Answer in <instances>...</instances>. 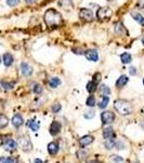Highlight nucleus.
Here are the masks:
<instances>
[{
  "instance_id": "obj_1",
  "label": "nucleus",
  "mask_w": 144,
  "mask_h": 163,
  "mask_svg": "<svg viewBox=\"0 0 144 163\" xmlns=\"http://www.w3.org/2000/svg\"><path fill=\"white\" fill-rule=\"evenodd\" d=\"M43 20H45V23L48 27L54 28L59 27L63 24V17L59 11H56L55 9H48L45 12L43 15Z\"/></svg>"
},
{
  "instance_id": "obj_2",
  "label": "nucleus",
  "mask_w": 144,
  "mask_h": 163,
  "mask_svg": "<svg viewBox=\"0 0 144 163\" xmlns=\"http://www.w3.org/2000/svg\"><path fill=\"white\" fill-rule=\"evenodd\" d=\"M114 108L120 115H129L133 112V107H132L131 102L124 100V99H119V100L115 101Z\"/></svg>"
},
{
  "instance_id": "obj_3",
  "label": "nucleus",
  "mask_w": 144,
  "mask_h": 163,
  "mask_svg": "<svg viewBox=\"0 0 144 163\" xmlns=\"http://www.w3.org/2000/svg\"><path fill=\"white\" fill-rule=\"evenodd\" d=\"M113 15V11L108 7H103V8H100L97 12V17L99 21H107L111 19V16Z\"/></svg>"
},
{
  "instance_id": "obj_4",
  "label": "nucleus",
  "mask_w": 144,
  "mask_h": 163,
  "mask_svg": "<svg viewBox=\"0 0 144 163\" xmlns=\"http://www.w3.org/2000/svg\"><path fill=\"white\" fill-rule=\"evenodd\" d=\"M79 17L84 22H92L94 20V14L91 9L88 8H82L79 11Z\"/></svg>"
},
{
  "instance_id": "obj_5",
  "label": "nucleus",
  "mask_w": 144,
  "mask_h": 163,
  "mask_svg": "<svg viewBox=\"0 0 144 163\" xmlns=\"http://www.w3.org/2000/svg\"><path fill=\"white\" fill-rule=\"evenodd\" d=\"M17 144H19L20 148H21L23 151H29V150H32V148H33L30 139L27 137V136H22V137H20L19 140H17Z\"/></svg>"
},
{
  "instance_id": "obj_6",
  "label": "nucleus",
  "mask_w": 144,
  "mask_h": 163,
  "mask_svg": "<svg viewBox=\"0 0 144 163\" xmlns=\"http://www.w3.org/2000/svg\"><path fill=\"white\" fill-rule=\"evenodd\" d=\"M101 120H102V124L103 125H107L111 123L114 122L115 120V114L112 111H104L101 114Z\"/></svg>"
},
{
  "instance_id": "obj_7",
  "label": "nucleus",
  "mask_w": 144,
  "mask_h": 163,
  "mask_svg": "<svg viewBox=\"0 0 144 163\" xmlns=\"http://www.w3.org/2000/svg\"><path fill=\"white\" fill-rule=\"evenodd\" d=\"M20 69H21V73L23 74L25 77H29L34 73V69L32 65H29L27 62H22L20 64Z\"/></svg>"
},
{
  "instance_id": "obj_8",
  "label": "nucleus",
  "mask_w": 144,
  "mask_h": 163,
  "mask_svg": "<svg viewBox=\"0 0 144 163\" xmlns=\"http://www.w3.org/2000/svg\"><path fill=\"white\" fill-rule=\"evenodd\" d=\"M2 145H3L4 149L7 151H14L17 148V144L12 139V138H4L2 140Z\"/></svg>"
},
{
  "instance_id": "obj_9",
  "label": "nucleus",
  "mask_w": 144,
  "mask_h": 163,
  "mask_svg": "<svg viewBox=\"0 0 144 163\" xmlns=\"http://www.w3.org/2000/svg\"><path fill=\"white\" fill-rule=\"evenodd\" d=\"M85 57L88 61H91V62H97L99 60V54L95 49H89L85 52Z\"/></svg>"
},
{
  "instance_id": "obj_10",
  "label": "nucleus",
  "mask_w": 144,
  "mask_h": 163,
  "mask_svg": "<svg viewBox=\"0 0 144 163\" xmlns=\"http://www.w3.org/2000/svg\"><path fill=\"white\" fill-rule=\"evenodd\" d=\"M49 132H50V134H51L52 136L58 135V134L61 132V124H60V122H58V121H53V122L51 123V125H50Z\"/></svg>"
},
{
  "instance_id": "obj_11",
  "label": "nucleus",
  "mask_w": 144,
  "mask_h": 163,
  "mask_svg": "<svg viewBox=\"0 0 144 163\" xmlns=\"http://www.w3.org/2000/svg\"><path fill=\"white\" fill-rule=\"evenodd\" d=\"M2 62H3L4 67L9 68L13 64V62H14V58H13V56L10 54V52H6V54L2 56Z\"/></svg>"
},
{
  "instance_id": "obj_12",
  "label": "nucleus",
  "mask_w": 144,
  "mask_h": 163,
  "mask_svg": "<svg viewBox=\"0 0 144 163\" xmlns=\"http://www.w3.org/2000/svg\"><path fill=\"white\" fill-rule=\"evenodd\" d=\"M115 34L123 36V35H128V30H126V27L124 26V24L121 22L115 24Z\"/></svg>"
},
{
  "instance_id": "obj_13",
  "label": "nucleus",
  "mask_w": 144,
  "mask_h": 163,
  "mask_svg": "<svg viewBox=\"0 0 144 163\" xmlns=\"http://www.w3.org/2000/svg\"><path fill=\"white\" fill-rule=\"evenodd\" d=\"M58 6L63 8L64 10H72L74 8L73 0H59Z\"/></svg>"
},
{
  "instance_id": "obj_14",
  "label": "nucleus",
  "mask_w": 144,
  "mask_h": 163,
  "mask_svg": "<svg viewBox=\"0 0 144 163\" xmlns=\"http://www.w3.org/2000/svg\"><path fill=\"white\" fill-rule=\"evenodd\" d=\"M23 118H22L21 114H15L14 116L12 118V124L14 127H16V128H19L20 126H22L23 125Z\"/></svg>"
},
{
  "instance_id": "obj_15",
  "label": "nucleus",
  "mask_w": 144,
  "mask_h": 163,
  "mask_svg": "<svg viewBox=\"0 0 144 163\" xmlns=\"http://www.w3.org/2000/svg\"><path fill=\"white\" fill-rule=\"evenodd\" d=\"M94 140V138L92 137V136H89V135H87V136H84V137H81L79 139V144H80V146L81 147H86V146H88V145H90L91 142Z\"/></svg>"
},
{
  "instance_id": "obj_16",
  "label": "nucleus",
  "mask_w": 144,
  "mask_h": 163,
  "mask_svg": "<svg viewBox=\"0 0 144 163\" xmlns=\"http://www.w3.org/2000/svg\"><path fill=\"white\" fill-rule=\"evenodd\" d=\"M103 137L104 139H113L115 137V133L114 129L112 127H106L103 131Z\"/></svg>"
},
{
  "instance_id": "obj_17",
  "label": "nucleus",
  "mask_w": 144,
  "mask_h": 163,
  "mask_svg": "<svg viewBox=\"0 0 144 163\" xmlns=\"http://www.w3.org/2000/svg\"><path fill=\"white\" fill-rule=\"evenodd\" d=\"M131 16L133 17V20L136 22H138L140 25H142L144 26V16L141 13H139V12H134V11H132L131 12Z\"/></svg>"
},
{
  "instance_id": "obj_18",
  "label": "nucleus",
  "mask_w": 144,
  "mask_h": 163,
  "mask_svg": "<svg viewBox=\"0 0 144 163\" xmlns=\"http://www.w3.org/2000/svg\"><path fill=\"white\" fill-rule=\"evenodd\" d=\"M129 82V78H128V76H126V75H121L120 77L117 80L116 82V87L117 88H123L124 86L126 85V84Z\"/></svg>"
},
{
  "instance_id": "obj_19",
  "label": "nucleus",
  "mask_w": 144,
  "mask_h": 163,
  "mask_svg": "<svg viewBox=\"0 0 144 163\" xmlns=\"http://www.w3.org/2000/svg\"><path fill=\"white\" fill-rule=\"evenodd\" d=\"M120 60L124 64H129V63H131V61H132V57H131V54H128V52H124V54H120Z\"/></svg>"
},
{
  "instance_id": "obj_20",
  "label": "nucleus",
  "mask_w": 144,
  "mask_h": 163,
  "mask_svg": "<svg viewBox=\"0 0 144 163\" xmlns=\"http://www.w3.org/2000/svg\"><path fill=\"white\" fill-rule=\"evenodd\" d=\"M98 89V83L94 81H90L88 84H87V90H88V92H90V94H93V92H95V90Z\"/></svg>"
},
{
  "instance_id": "obj_21",
  "label": "nucleus",
  "mask_w": 144,
  "mask_h": 163,
  "mask_svg": "<svg viewBox=\"0 0 144 163\" xmlns=\"http://www.w3.org/2000/svg\"><path fill=\"white\" fill-rule=\"evenodd\" d=\"M48 151H49V153L52 156L56 155L59 151V146L55 144V142H50V144L48 145Z\"/></svg>"
},
{
  "instance_id": "obj_22",
  "label": "nucleus",
  "mask_w": 144,
  "mask_h": 163,
  "mask_svg": "<svg viewBox=\"0 0 144 163\" xmlns=\"http://www.w3.org/2000/svg\"><path fill=\"white\" fill-rule=\"evenodd\" d=\"M0 86H1L2 89L4 90H11L14 88V83L13 82H6V81H1L0 82Z\"/></svg>"
},
{
  "instance_id": "obj_23",
  "label": "nucleus",
  "mask_w": 144,
  "mask_h": 163,
  "mask_svg": "<svg viewBox=\"0 0 144 163\" xmlns=\"http://www.w3.org/2000/svg\"><path fill=\"white\" fill-rule=\"evenodd\" d=\"M110 103V97L108 96H103L99 103V108L100 109H105L107 107V105Z\"/></svg>"
},
{
  "instance_id": "obj_24",
  "label": "nucleus",
  "mask_w": 144,
  "mask_h": 163,
  "mask_svg": "<svg viewBox=\"0 0 144 163\" xmlns=\"http://www.w3.org/2000/svg\"><path fill=\"white\" fill-rule=\"evenodd\" d=\"M61 85V80L59 77H51L49 80V86L51 88H56Z\"/></svg>"
},
{
  "instance_id": "obj_25",
  "label": "nucleus",
  "mask_w": 144,
  "mask_h": 163,
  "mask_svg": "<svg viewBox=\"0 0 144 163\" xmlns=\"http://www.w3.org/2000/svg\"><path fill=\"white\" fill-rule=\"evenodd\" d=\"M27 125H28V127H29L30 129H32L33 132H37L39 129V123L38 122H36L35 120H30V121H28V123H27Z\"/></svg>"
},
{
  "instance_id": "obj_26",
  "label": "nucleus",
  "mask_w": 144,
  "mask_h": 163,
  "mask_svg": "<svg viewBox=\"0 0 144 163\" xmlns=\"http://www.w3.org/2000/svg\"><path fill=\"white\" fill-rule=\"evenodd\" d=\"M9 124V120L8 118H7L4 114H1L0 113V129L1 128H4V127H7Z\"/></svg>"
},
{
  "instance_id": "obj_27",
  "label": "nucleus",
  "mask_w": 144,
  "mask_h": 163,
  "mask_svg": "<svg viewBox=\"0 0 144 163\" xmlns=\"http://www.w3.org/2000/svg\"><path fill=\"white\" fill-rule=\"evenodd\" d=\"M100 91H101V94L103 95V96H108V95L111 94L110 87H107L106 85H101V87H100Z\"/></svg>"
},
{
  "instance_id": "obj_28",
  "label": "nucleus",
  "mask_w": 144,
  "mask_h": 163,
  "mask_svg": "<svg viewBox=\"0 0 144 163\" xmlns=\"http://www.w3.org/2000/svg\"><path fill=\"white\" fill-rule=\"evenodd\" d=\"M86 105H88V107H94V105H95V98H94V96H89L88 99H87V101H86Z\"/></svg>"
},
{
  "instance_id": "obj_29",
  "label": "nucleus",
  "mask_w": 144,
  "mask_h": 163,
  "mask_svg": "<svg viewBox=\"0 0 144 163\" xmlns=\"http://www.w3.org/2000/svg\"><path fill=\"white\" fill-rule=\"evenodd\" d=\"M114 146H115L114 139H106V142H105L106 149H112V148H114Z\"/></svg>"
},
{
  "instance_id": "obj_30",
  "label": "nucleus",
  "mask_w": 144,
  "mask_h": 163,
  "mask_svg": "<svg viewBox=\"0 0 144 163\" xmlns=\"http://www.w3.org/2000/svg\"><path fill=\"white\" fill-rule=\"evenodd\" d=\"M77 157H78V159L79 160H85L87 158V152L82 150V149L81 150H78L77 151Z\"/></svg>"
},
{
  "instance_id": "obj_31",
  "label": "nucleus",
  "mask_w": 144,
  "mask_h": 163,
  "mask_svg": "<svg viewBox=\"0 0 144 163\" xmlns=\"http://www.w3.org/2000/svg\"><path fill=\"white\" fill-rule=\"evenodd\" d=\"M20 1L21 0H7V4L9 7H11V8H14V7H16L20 3Z\"/></svg>"
},
{
  "instance_id": "obj_32",
  "label": "nucleus",
  "mask_w": 144,
  "mask_h": 163,
  "mask_svg": "<svg viewBox=\"0 0 144 163\" xmlns=\"http://www.w3.org/2000/svg\"><path fill=\"white\" fill-rule=\"evenodd\" d=\"M33 91L35 94H41L42 92V86L39 84H35V87H33Z\"/></svg>"
},
{
  "instance_id": "obj_33",
  "label": "nucleus",
  "mask_w": 144,
  "mask_h": 163,
  "mask_svg": "<svg viewBox=\"0 0 144 163\" xmlns=\"http://www.w3.org/2000/svg\"><path fill=\"white\" fill-rule=\"evenodd\" d=\"M112 161L114 163H125V160L119 156H112Z\"/></svg>"
},
{
  "instance_id": "obj_34",
  "label": "nucleus",
  "mask_w": 144,
  "mask_h": 163,
  "mask_svg": "<svg viewBox=\"0 0 144 163\" xmlns=\"http://www.w3.org/2000/svg\"><path fill=\"white\" fill-rule=\"evenodd\" d=\"M61 108H62V107H61L60 103H54V105H52L51 110H52V112H53V113H58V112L61 110Z\"/></svg>"
},
{
  "instance_id": "obj_35",
  "label": "nucleus",
  "mask_w": 144,
  "mask_h": 163,
  "mask_svg": "<svg viewBox=\"0 0 144 163\" xmlns=\"http://www.w3.org/2000/svg\"><path fill=\"white\" fill-rule=\"evenodd\" d=\"M94 113H95V112L93 111V110H88V111H87L86 113L84 114V116L86 119H92L93 116H94Z\"/></svg>"
},
{
  "instance_id": "obj_36",
  "label": "nucleus",
  "mask_w": 144,
  "mask_h": 163,
  "mask_svg": "<svg viewBox=\"0 0 144 163\" xmlns=\"http://www.w3.org/2000/svg\"><path fill=\"white\" fill-rule=\"evenodd\" d=\"M6 163H17V159L14 157L6 158Z\"/></svg>"
},
{
  "instance_id": "obj_37",
  "label": "nucleus",
  "mask_w": 144,
  "mask_h": 163,
  "mask_svg": "<svg viewBox=\"0 0 144 163\" xmlns=\"http://www.w3.org/2000/svg\"><path fill=\"white\" fill-rule=\"evenodd\" d=\"M129 73H130V75H132V76L137 75V74H138V71H137V68L130 67V68H129Z\"/></svg>"
},
{
  "instance_id": "obj_38",
  "label": "nucleus",
  "mask_w": 144,
  "mask_h": 163,
  "mask_svg": "<svg viewBox=\"0 0 144 163\" xmlns=\"http://www.w3.org/2000/svg\"><path fill=\"white\" fill-rule=\"evenodd\" d=\"M100 80H101V74L100 73H95L94 75L92 76V81H94V82H100Z\"/></svg>"
},
{
  "instance_id": "obj_39",
  "label": "nucleus",
  "mask_w": 144,
  "mask_h": 163,
  "mask_svg": "<svg viewBox=\"0 0 144 163\" xmlns=\"http://www.w3.org/2000/svg\"><path fill=\"white\" fill-rule=\"evenodd\" d=\"M137 6H138L140 9H144V0H139V2H138Z\"/></svg>"
},
{
  "instance_id": "obj_40",
  "label": "nucleus",
  "mask_w": 144,
  "mask_h": 163,
  "mask_svg": "<svg viewBox=\"0 0 144 163\" xmlns=\"http://www.w3.org/2000/svg\"><path fill=\"white\" fill-rule=\"evenodd\" d=\"M73 51H74V54H82V50L78 49V48H74Z\"/></svg>"
},
{
  "instance_id": "obj_41",
  "label": "nucleus",
  "mask_w": 144,
  "mask_h": 163,
  "mask_svg": "<svg viewBox=\"0 0 144 163\" xmlns=\"http://www.w3.org/2000/svg\"><path fill=\"white\" fill-rule=\"evenodd\" d=\"M27 4H33V3H36L38 0H24Z\"/></svg>"
},
{
  "instance_id": "obj_42",
  "label": "nucleus",
  "mask_w": 144,
  "mask_h": 163,
  "mask_svg": "<svg viewBox=\"0 0 144 163\" xmlns=\"http://www.w3.org/2000/svg\"><path fill=\"white\" fill-rule=\"evenodd\" d=\"M0 163H6V158L4 157L0 158Z\"/></svg>"
},
{
  "instance_id": "obj_43",
  "label": "nucleus",
  "mask_w": 144,
  "mask_h": 163,
  "mask_svg": "<svg viewBox=\"0 0 144 163\" xmlns=\"http://www.w3.org/2000/svg\"><path fill=\"white\" fill-rule=\"evenodd\" d=\"M34 163H43V162L41 161L40 159H36V160H35V161H34Z\"/></svg>"
},
{
  "instance_id": "obj_44",
  "label": "nucleus",
  "mask_w": 144,
  "mask_h": 163,
  "mask_svg": "<svg viewBox=\"0 0 144 163\" xmlns=\"http://www.w3.org/2000/svg\"><path fill=\"white\" fill-rule=\"evenodd\" d=\"M88 163H101V162L98 161V160H93V161H90V162H88Z\"/></svg>"
},
{
  "instance_id": "obj_45",
  "label": "nucleus",
  "mask_w": 144,
  "mask_h": 163,
  "mask_svg": "<svg viewBox=\"0 0 144 163\" xmlns=\"http://www.w3.org/2000/svg\"><path fill=\"white\" fill-rule=\"evenodd\" d=\"M142 44H143V46H144V36L142 37Z\"/></svg>"
},
{
  "instance_id": "obj_46",
  "label": "nucleus",
  "mask_w": 144,
  "mask_h": 163,
  "mask_svg": "<svg viewBox=\"0 0 144 163\" xmlns=\"http://www.w3.org/2000/svg\"><path fill=\"white\" fill-rule=\"evenodd\" d=\"M1 61H2V59H1V56H0V63H1Z\"/></svg>"
},
{
  "instance_id": "obj_47",
  "label": "nucleus",
  "mask_w": 144,
  "mask_h": 163,
  "mask_svg": "<svg viewBox=\"0 0 144 163\" xmlns=\"http://www.w3.org/2000/svg\"><path fill=\"white\" fill-rule=\"evenodd\" d=\"M2 144V139H0V145H1Z\"/></svg>"
},
{
  "instance_id": "obj_48",
  "label": "nucleus",
  "mask_w": 144,
  "mask_h": 163,
  "mask_svg": "<svg viewBox=\"0 0 144 163\" xmlns=\"http://www.w3.org/2000/svg\"><path fill=\"white\" fill-rule=\"evenodd\" d=\"M143 85H144V78H143Z\"/></svg>"
}]
</instances>
